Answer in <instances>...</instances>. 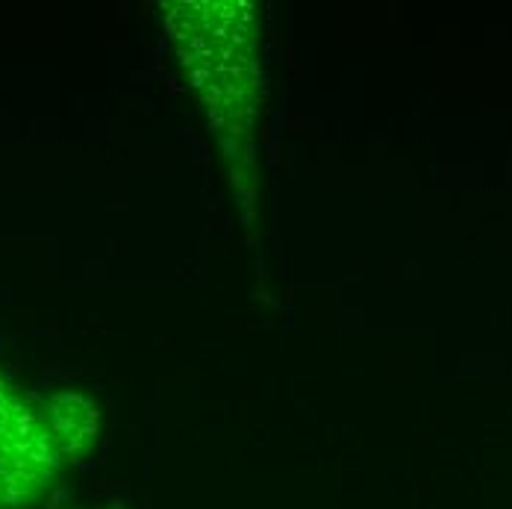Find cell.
I'll list each match as a JSON object with an SVG mask.
<instances>
[{"label": "cell", "instance_id": "cell-1", "mask_svg": "<svg viewBox=\"0 0 512 509\" xmlns=\"http://www.w3.org/2000/svg\"><path fill=\"white\" fill-rule=\"evenodd\" d=\"M30 442H33L30 418L6 398V392L0 386V498H3V492L15 489L21 483V477H18L21 465H30V468L39 465V459L30 451Z\"/></svg>", "mask_w": 512, "mask_h": 509}]
</instances>
